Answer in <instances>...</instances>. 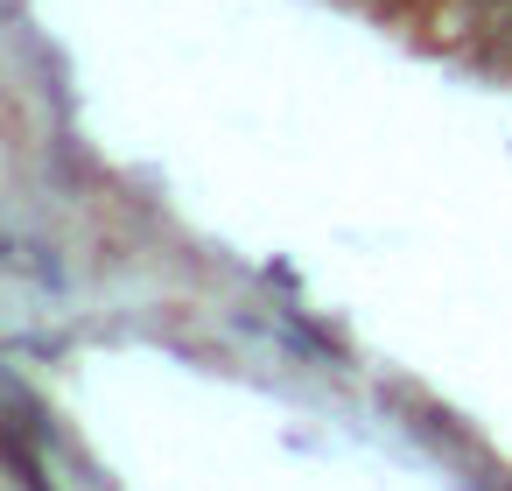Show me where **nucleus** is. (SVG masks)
Segmentation results:
<instances>
[{"label":"nucleus","instance_id":"f03ea898","mask_svg":"<svg viewBox=\"0 0 512 491\" xmlns=\"http://www.w3.org/2000/svg\"><path fill=\"white\" fill-rule=\"evenodd\" d=\"M498 43H505V57H512V22H505V29H498Z\"/></svg>","mask_w":512,"mask_h":491},{"label":"nucleus","instance_id":"f257e3e1","mask_svg":"<svg viewBox=\"0 0 512 491\" xmlns=\"http://www.w3.org/2000/svg\"><path fill=\"white\" fill-rule=\"evenodd\" d=\"M463 22L470 29H505L512 22V0H463Z\"/></svg>","mask_w":512,"mask_h":491}]
</instances>
